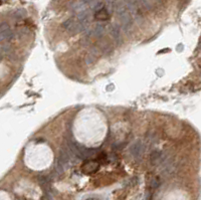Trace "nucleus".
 <instances>
[{"label":"nucleus","mask_w":201,"mask_h":200,"mask_svg":"<svg viewBox=\"0 0 201 200\" xmlns=\"http://www.w3.org/2000/svg\"><path fill=\"white\" fill-rule=\"evenodd\" d=\"M95 60H97V57H95L94 54L90 53V54H88L87 57H85V63H87L88 65H92L93 63H95Z\"/></svg>","instance_id":"12"},{"label":"nucleus","mask_w":201,"mask_h":200,"mask_svg":"<svg viewBox=\"0 0 201 200\" xmlns=\"http://www.w3.org/2000/svg\"><path fill=\"white\" fill-rule=\"evenodd\" d=\"M88 4H89V7L90 9H92V10H95V12L100 10L102 8H104V2L102 1H88Z\"/></svg>","instance_id":"8"},{"label":"nucleus","mask_w":201,"mask_h":200,"mask_svg":"<svg viewBox=\"0 0 201 200\" xmlns=\"http://www.w3.org/2000/svg\"><path fill=\"white\" fill-rule=\"evenodd\" d=\"M164 159H165V157L162 154V152L159 150H154L150 155V161L153 165L161 164L164 162Z\"/></svg>","instance_id":"5"},{"label":"nucleus","mask_w":201,"mask_h":200,"mask_svg":"<svg viewBox=\"0 0 201 200\" xmlns=\"http://www.w3.org/2000/svg\"><path fill=\"white\" fill-rule=\"evenodd\" d=\"M85 200H100L99 198H95V197H90V198H87Z\"/></svg>","instance_id":"17"},{"label":"nucleus","mask_w":201,"mask_h":200,"mask_svg":"<svg viewBox=\"0 0 201 200\" xmlns=\"http://www.w3.org/2000/svg\"><path fill=\"white\" fill-rule=\"evenodd\" d=\"M141 4L144 6V8H145V9H147V10H150V9H152V7H153L154 2H151V1H143V2H141Z\"/></svg>","instance_id":"14"},{"label":"nucleus","mask_w":201,"mask_h":200,"mask_svg":"<svg viewBox=\"0 0 201 200\" xmlns=\"http://www.w3.org/2000/svg\"><path fill=\"white\" fill-rule=\"evenodd\" d=\"M130 152L133 155L134 158H139L144 153V146L141 141H136L130 148Z\"/></svg>","instance_id":"4"},{"label":"nucleus","mask_w":201,"mask_h":200,"mask_svg":"<svg viewBox=\"0 0 201 200\" xmlns=\"http://www.w3.org/2000/svg\"><path fill=\"white\" fill-rule=\"evenodd\" d=\"M100 50H102L103 53H105V54H110L111 52L113 50V46L111 43L107 42V41H103L102 43H100Z\"/></svg>","instance_id":"9"},{"label":"nucleus","mask_w":201,"mask_h":200,"mask_svg":"<svg viewBox=\"0 0 201 200\" xmlns=\"http://www.w3.org/2000/svg\"><path fill=\"white\" fill-rule=\"evenodd\" d=\"M26 15H27V12H26L25 9L20 8V9H18V10H16L15 12H14L13 17L17 18V19H22V18L25 17Z\"/></svg>","instance_id":"11"},{"label":"nucleus","mask_w":201,"mask_h":200,"mask_svg":"<svg viewBox=\"0 0 201 200\" xmlns=\"http://www.w3.org/2000/svg\"><path fill=\"white\" fill-rule=\"evenodd\" d=\"M100 164L97 161H89V162L85 163L82 167V171L84 174H94L99 170Z\"/></svg>","instance_id":"3"},{"label":"nucleus","mask_w":201,"mask_h":200,"mask_svg":"<svg viewBox=\"0 0 201 200\" xmlns=\"http://www.w3.org/2000/svg\"><path fill=\"white\" fill-rule=\"evenodd\" d=\"M110 17H111V14L108 12L105 8H102L100 10L97 11L95 13V18L99 21H106L109 20Z\"/></svg>","instance_id":"6"},{"label":"nucleus","mask_w":201,"mask_h":200,"mask_svg":"<svg viewBox=\"0 0 201 200\" xmlns=\"http://www.w3.org/2000/svg\"><path fill=\"white\" fill-rule=\"evenodd\" d=\"M8 29H9V25L6 22L0 24V32H4V31L8 30Z\"/></svg>","instance_id":"15"},{"label":"nucleus","mask_w":201,"mask_h":200,"mask_svg":"<svg viewBox=\"0 0 201 200\" xmlns=\"http://www.w3.org/2000/svg\"><path fill=\"white\" fill-rule=\"evenodd\" d=\"M62 26L65 30H67L68 32H73V34L78 33V32H82V31H84L85 29L84 24L80 23V21L75 17H72V18L67 19V20H65V22L62 23Z\"/></svg>","instance_id":"1"},{"label":"nucleus","mask_w":201,"mask_h":200,"mask_svg":"<svg viewBox=\"0 0 201 200\" xmlns=\"http://www.w3.org/2000/svg\"><path fill=\"white\" fill-rule=\"evenodd\" d=\"M118 15H119V18H120V20H121L122 28H123L124 30H127V29H129L131 27L133 20H132L131 13H130L128 10H125L123 12H121V13H119Z\"/></svg>","instance_id":"2"},{"label":"nucleus","mask_w":201,"mask_h":200,"mask_svg":"<svg viewBox=\"0 0 201 200\" xmlns=\"http://www.w3.org/2000/svg\"><path fill=\"white\" fill-rule=\"evenodd\" d=\"M159 185H160V179H159L158 177H155L151 180V182H150L151 188L155 189V188H157V187H159Z\"/></svg>","instance_id":"13"},{"label":"nucleus","mask_w":201,"mask_h":200,"mask_svg":"<svg viewBox=\"0 0 201 200\" xmlns=\"http://www.w3.org/2000/svg\"><path fill=\"white\" fill-rule=\"evenodd\" d=\"M120 29L121 28H120V26L118 25V24H113L111 29H110V33H111V35L117 41L119 39H121V31H120Z\"/></svg>","instance_id":"7"},{"label":"nucleus","mask_w":201,"mask_h":200,"mask_svg":"<svg viewBox=\"0 0 201 200\" xmlns=\"http://www.w3.org/2000/svg\"><path fill=\"white\" fill-rule=\"evenodd\" d=\"M105 33V27L103 25H97L95 29L93 30V34L97 37H102Z\"/></svg>","instance_id":"10"},{"label":"nucleus","mask_w":201,"mask_h":200,"mask_svg":"<svg viewBox=\"0 0 201 200\" xmlns=\"http://www.w3.org/2000/svg\"><path fill=\"white\" fill-rule=\"evenodd\" d=\"M145 200H151V194L149 193H147V195H146V198H145Z\"/></svg>","instance_id":"16"}]
</instances>
